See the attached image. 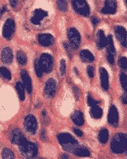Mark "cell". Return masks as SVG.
Wrapping results in <instances>:
<instances>
[{
	"instance_id": "cell-1",
	"label": "cell",
	"mask_w": 127,
	"mask_h": 159,
	"mask_svg": "<svg viewBox=\"0 0 127 159\" xmlns=\"http://www.w3.org/2000/svg\"><path fill=\"white\" fill-rule=\"evenodd\" d=\"M50 18V11L43 7H36L32 11L29 22L34 28H46V23Z\"/></svg>"
},
{
	"instance_id": "cell-2",
	"label": "cell",
	"mask_w": 127,
	"mask_h": 159,
	"mask_svg": "<svg viewBox=\"0 0 127 159\" xmlns=\"http://www.w3.org/2000/svg\"><path fill=\"white\" fill-rule=\"evenodd\" d=\"M18 151L23 158L33 159L38 157L39 154V147L36 142L31 141L26 138L18 145Z\"/></svg>"
},
{
	"instance_id": "cell-3",
	"label": "cell",
	"mask_w": 127,
	"mask_h": 159,
	"mask_svg": "<svg viewBox=\"0 0 127 159\" xmlns=\"http://www.w3.org/2000/svg\"><path fill=\"white\" fill-rule=\"evenodd\" d=\"M56 139L62 148L67 152H71L79 145V141L71 134L68 132L59 133L56 135Z\"/></svg>"
},
{
	"instance_id": "cell-4",
	"label": "cell",
	"mask_w": 127,
	"mask_h": 159,
	"mask_svg": "<svg viewBox=\"0 0 127 159\" xmlns=\"http://www.w3.org/2000/svg\"><path fill=\"white\" fill-rule=\"evenodd\" d=\"M111 150L115 154H123L127 150V135L125 134H117L111 141Z\"/></svg>"
},
{
	"instance_id": "cell-5",
	"label": "cell",
	"mask_w": 127,
	"mask_h": 159,
	"mask_svg": "<svg viewBox=\"0 0 127 159\" xmlns=\"http://www.w3.org/2000/svg\"><path fill=\"white\" fill-rule=\"evenodd\" d=\"M22 125L24 131L29 135H35L38 133L39 123H38V118L35 115L32 113L26 115L23 118Z\"/></svg>"
},
{
	"instance_id": "cell-6",
	"label": "cell",
	"mask_w": 127,
	"mask_h": 159,
	"mask_svg": "<svg viewBox=\"0 0 127 159\" xmlns=\"http://www.w3.org/2000/svg\"><path fill=\"white\" fill-rule=\"evenodd\" d=\"M16 23L13 17H8L2 25L1 35L6 41H11L15 34Z\"/></svg>"
},
{
	"instance_id": "cell-7",
	"label": "cell",
	"mask_w": 127,
	"mask_h": 159,
	"mask_svg": "<svg viewBox=\"0 0 127 159\" xmlns=\"http://www.w3.org/2000/svg\"><path fill=\"white\" fill-rule=\"evenodd\" d=\"M38 62L44 70L45 75L50 74L55 67V59L54 57L49 52H42L39 57H38Z\"/></svg>"
},
{
	"instance_id": "cell-8",
	"label": "cell",
	"mask_w": 127,
	"mask_h": 159,
	"mask_svg": "<svg viewBox=\"0 0 127 159\" xmlns=\"http://www.w3.org/2000/svg\"><path fill=\"white\" fill-rule=\"evenodd\" d=\"M67 36L68 39V44L72 51H76L81 45V35L75 28H70L68 29Z\"/></svg>"
},
{
	"instance_id": "cell-9",
	"label": "cell",
	"mask_w": 127,
	"mask_h": 159,
	"mask_svg": "<svg viewBox=\"0 0 127 159\" xmlns=\"http://www.w3.org/2000/svg\"><path fill=\"white\" fill-rule=\"evenodd\" d=\"M57 91V82L53 77L48 78L45 80L44 87H43V93L45 98L51 99L55 97Z\"/></svg>"
},
{
	"instance_id": "cell-10",
	"label": "cell",
	"mask_w": 127,
	"mask_h": 159,
	"mask_svg": "<svg viewBox=\"0 0 127 159\" xmlns=\"http://www.w3.org/2000/svg\"><path fill=\"white\" fill-rule=\"evenodd\" d=\"M72 6L77 14L87 17L90 15V8L86 0H72Z\"/></svg>"
},
{
	"instance_id": "cell-11",
	"label": "cell",
	"mask_w": 127,
	"mask_h": 159,
	"mask_svg": "<svg viewBox=\"0 0 127 159\" xmlns=\"http://www.w3.org/2000/svg\"><path fill=\"white\" fill-rule=\"evenodd\" d=\"M14 52L10 46H3L0 49V61L3 64L11 65L14 62Z\"/></svg>"
},
{
	"instance_id": "cell-12",
	"label": "cell",
	"mask_w": 127,
	"mask_h": 159,
	"mask_svg": "<svg viewBox=\"0 0 127 159\" xmlns=\"http://www.w3.org/2000/svg\"><path fill=\"white\" fill-rule=\"evenodd\" d=\"M37 41L40 46L48 48V47H51L52 45H54L55 39L53 34L44 32V33H39L37 35Z\"/></svg>"
},
{
	"instance_id": "cell-13",
	"label": "cell",
	"mask_w": 127,
	"mask_h": 159,
	"mask_svg": "<svg viewBox=\"0 0 127 159\" xmlns=\"http://www.w3.org/2000/svg\"><path fill=\"white\" fill-rule=\"evenodd\" d=\"M27 137L24 134V133L19 128H12L10 132V134H9L10 141L12 145H15V146H18Z\"/></svg>"
},
{
	"instance_id": "cell-14",
	"label": "cell",
	"mask_w": 127,
	"mask_h": 159,
	"mask_svg": "<svg viewBox=\"0 0 127 159\" xmlns=\"http://www.w3.org/2000/svg\"><path fill=\"white\" fill-rule=\"evenodd\" d=\"M20 77H21V81L25 87L27 93L29 95H31L33 91V80L29 73L26 69H21L20 72Z\"/></svg>"
},
{
	"instance_id": "cell-15",
	"label": "cell",
	"mask_w": 127,
	"mask_h": 159,
	"mask_svg": "<svg viewBox=\"0 0 127 159\" xmlns=\"http://www.w3.org/2000/svg\"><path fill=\"white\" fill-rule=\"evenodd\" d=\"M107 43L106 45L107 60L110 64H113L115 56H116V51H115V47H114V45H113V37L111 35H108L107 37Z\"/></svg>"
},
{
	"instance_id": "cell-16",
	"label": "cell",
	"mask_w": 127,
	"mask_h": 159,
	"mask_svg": "<svg viewBox=\"0 0 127 159\" xmlns=\"http://www.w3.org/2000/svg\"><path fill=\"white\" fill-rule=\"evenodd\" d=\"M118 4L116 0H105L104 6L101 10V12L105 15H113L116 13Z\"/></svg>"
},
{
	"instance_id": "cell-17",
	"label": "cell",
	"mask_w": 127,
	"mask_h": 159,
	"mask_svg": "<svg viewBox=\"0 0 127 159\" xmlns=\"http://www.w3.org/2000/svg\"><path fill=\"white\" fill-rule=\"evenodd\" d=\"M114 33L117 39L123 46H127V33L125 28L121 26L114 27Z\"/></svg>"
},
{
	"instance_id": "cell-18",
	"label": "cell",
	"mask_w": 127,
	"mask_h": 159,
	"mask_svg": "<svg viewBox=\"0 0 127 159\" xmlns=\"http://www.w3.org/2000/svg\"><path fill=\"white\" fill-rule=\"evenodd\" d=\"M107 121H108V123L113 127H117L119 124V111L115 105H112L110 107Z\"/></svg>"
},
{
	"instance_id": "cell-19",
	"label": "cell",
	"mask_w": 127,
	"mask_h": 159,
	"mask_svg": "<svg viewBox=\"0 0 127 159\" xmlns=\"http://www.w3.org/2000/svg\"><path fill=\"white\" fill-rule=\"evenodd\" d=\"M99 74L102 87L105 91H107L108 88H109V75H108V73H107L105 68L101 67L99 69Z\"/></svg>"
},
{
	"instance_id": "cell-20",
	"label": "cell",
	"mask_w": 127,
	"mask_h": 159,
	"mask_svg": "<svg viewBox=\"0 0 127 159\" xmlns=\"http://www.w3.org/2000/svg\"><path fill=\"white\" fill-rule=\"evenodd\" d=\"M79 57L82 60V62H86V63H91L95 61V57L92 54V52L89 50H81L79 52Z\"/></svg>"
},
{
	"instance_id": "cell-21",
	"label": "cell",
	"mask_w": 127,
	"mask_h": 159,
	"mask_svg": "<svg viewBox=\"0 0 127 159\" xmlns=\"http://www.w3.org/2000/svg\"><path fill=\"white\" fill-rule=\"evenodd\" d=\"M107 43V39L105 36L104 31L100 29L96 34V45H97V48L103 49L104 47H106Z\"/></svg>"
},
{
	"instance_id": "cell-22",
	"label": "cell",
	"mask_w": 127,
	"mask_h": 159,
	"mask_svg": "<svg viewBox=\"0 0 127 159\" xmlns=\"http://www.w3.org/2000/svg\"><path fill=\"white\" fill-rule=\"evenodd\" d=\"M15 91H16V93H17L19 99L21 101L26 100V93H27V91L25 89V87L23 86V84H22V82H21V80H17V81L15 82Z\"/></svg>"
},
{
	"instance_id": "cell-23",
	"label": "cell",
	"mask_w": 127,
	"mask_h": 159,
	"mask_svg": "<svg viewBox=\"0 0 127 159\" xmlns=\"http://www.w3.org/2000/svg\"><path fill=\"white\" fill-rule=\"evenodd\" d=\"M72 122L76 125V126H79L81 127L85 123V117H84V114H83L82 111H76L71 116Z\"/></svg>"
},
{
	"instance_id": "cell-24",
	"label": "cell",
	"mask_w": 127,
	"mask_h": 159,
	"mask_svg": "<svg viewBox=\"0 0 127 159\" xmlns=\"http://www.w3.org/2000/svg\"><path fill=\"white\" fill-rule=\"evenodd\" d=\"M72 154H74L77 157H89L90 155V150L85 146L84 145H78L72 152Z\"/></svg>"
},
{
	"instance_id": "cell-25",
	"label": "cell",
	"mask_w": 127,
	"mask_h": 159,
	"mask_svg": "<svg viewBox=\"0 0 127 159\" xmlns=\"http://www.w3.org/2000/svg\"><path fill=\"white\" fill-rule=\"evenodd\" d=\"M15 58L17 61L18 64L21 66H26L28 62V55L26 52H23L22 50H18L15 54Z\"/></svg>"
},
{
	"instance_id": "cell-26",
	"label": "cell",
	"mask_w": 127,
	"mask_h": 159,
	"mask_svg": "<svg viewBox=\"0 0 127 159\" xmlns=\"http://www.w3.org/2000/svg\"><path fill=\"white\" fill-rule=\"evenodd\" d=\"M0 77L2 79L5 80L7 81H11L13 75H12V73L11 70L8 67L4 65L0 66Z\"/></svg>"
},
{
	"instance_id": "cell-27",
	"label": "cell",
	"mask_w": 127,
	"mask_h": 159,
	"mask_svg": "<svg viewBox=\"0 0 127 159\" xmlns=\"http://www.w3.org/2000/svg\"><path fill=\"white\" fill-rule=\"evenodd\" d=\"M90 115L93 119H100V118H102L103 115V109L100 107L98 104L91 106L90 110Z\"/></svg>"
},
{
	"instance_id": "cell-28",
	"label": "cell",
	"mask_w": 127,
	"mask_h": 159,
	"mask_svg": "<svg viewBox=\"0 0 127 159\" xmlns=\"http://www.w3.org/2000/svg\"><path fill=\"white\" fill-rule=\"evenodd\" d=\"M33 69H34L35 75L37 76L38 79H42L44 77L45 73H44V70L42 69L40 63L38 62V58L34 59V62H33Z\"/></svg>"
},
{
	"instance_id": "cell-29",
	"label": "cell",
	"mask_w": 127,
	"mask_h": 159,
	"mask_svg": "<svg viewBox=\"0 0 127 159\" xmlns=\"http://www.w3.org/2000/svg\"><path fill=\"white\" fill-rule=\"evenodd\" d=\"M0 157H1V158L5 159L15 158V157H16L15 155L14 152H13L11 148H8V147H3V148L1 149Z\"/></svg>"
},
{
	"instance_id": "cell-30",
	"label": "cell",
	"mask_w": 127,
	"mask_h": 159,
	"mask_svg": "<svg viewBox=\"0 0 127 159\" xmlns=\"http://www.w3.org/2000/svg\"><path fill=\"white\" fill-rule=\"evenodd\" d=\"M109 138V133L107 128H103L101 131L99 132L98 134V139H99L100 143L102 144H106Z\"/></svg>"
},
{
	"instance_id": "cell-31",
	"label": "cell",
	"mask_w": 127,
	"mask_h": 159,
	"mask_svg": "<svg viewBox=\"0 0 127 159\" xmlns=\"http://www.w3.org/2000/svg\"><path fill=\"white\" fill-rule=\"evenodd\" d=\"M56 5L60 11L62 12L68 11V0H56Z\"/></svg>"
},
{
	"instance_id": "cell-32",
	"label": "cell",
	"mask_w": 127,
	"mask_h": 159,
	"mask_svg": "<svg viewBox=\"0 0 127 159\" xmlns=\"http://www.w3.org/2000/svg\"><path fill=\"white\" fill-rule=\"evenodd\" d=\"M120 80L124 91L127 92V75L125 73H120Z\"/></svg>"
},
{
	"instance_id": "cell-33",
	"label": "cell",
	"mask_w": 127,
	"mask_h": 159,
	"mask_svg": "<svg viewBox=\"0 0 127 159\" xmlns=\"http://www.w3.org/2000/svg\"><path fill=\"white\" fill-rule=\"evenodd\" d=\"M119 66L120 69L127 72V57H122L119 59Z\"/></svg>"
},
{
	"instance_id": "cell-34",
	"label": "cell",
	"mask_w": 127,
	"mask_h": 159,
	"mask_svg": "<svg viewBox=\"0 0 127 159\" xmlns=\"http://www.w3.org/2000/svg\"><path fill=\"white\" fill-rule=\"evenodd\" d=\"M60 74L61 75H64L67 72V64H66L65 59H62L61 62H60Z\"/></svg>"
},
{
	"instance_id": "cell-35",
	"label": "cell",
	"mask_w": 127,
	"mask_h": 159,
	"mask_svg": "<svg viewBox=\"0 0 127 159\" xmlns=\"http://www.w3.org/2000/svg\"><path fill=\"white\" fill-rule=\"evenodd\" d=\"M87 104H88L90 107H91V106H94V105H96V104H99V101L93 98V97L90 94H88L87 95Z\"/></svg>"
},
{
	"instance_id": "cell-36",
	"label": "cell",
	"mask_w": 127,
	"mask_h": 159,
	"mask_svg": "<svg viewBox=\"0 0 127 159\" xmlns=\"http://www.w3.org/2000/svg\"><path fill=\"white\" fill-rule=\"evenodd\" d=\"M87 75L90 78H93L95 76V68L92 65H90L87 67Z\"/></svg>"
},
{
	"instance_id": "cell-37",
	"label": "cell",
	"mask_w": 127,
	"mask_h": 159,
	"mask_svg": "<svg viewBox=\"0 0 127 159\" xmlns=\"http://www.w3.org/2000/svg\"><path fill=\"white\" fill-rule=\"evenodd\" d=\"M63 46H64V48H65L66 52H67V53L68 54L69 57H72V54H71V52H72V48L70 47V45H69L68 43H67V42H63Z\"/></svg>"
},
{
	"instance_id": "cell-38",
	"label": "cell",
	"mask_w": 127,
	"mask_h": 159,
	"mask_svg": "<svg viewBox=\"0 0 127 159\" xmlns=\"http://www.w3.org/2000/svg\"><path fill=\"white\" fill-rule=\"evenodd\" d=\"M39 138L41 139L42 141H46L47 140V134H46V131L45 129H42L41 132H40V135H39Z\"/></svg>"
},
{
	"instance_id": "cell-39",
	"label": "cell",
	"mask_w": 127,
	"mask_h": 159,
	"mask_svg": "<svg viewBox=\"0 0 127 159\" xmlns=\"http://www.w3.org/2000/svg\"><path fill=\"white\" fill-rule=\"evenodd\" d=\"M9 3H10V5L13 9H15V8L18 6V3H19V0H9Z\"/></svg>"
},
{
	"instance_id": "cell-40",
	"label": "cell",
	"mask_w": 127,
	"mask_h": 159,
	"mask_svg": "<svg viewBox=\"0 0 127 159\" xmlns=\"http://www.w3.org/2000/svg\"><path fill=\"white\" fill-rule=\"evenodd\" d=\"M72 91H73V93L75 94L76 99H79V95H80V92H79V89L77 87H73L72 88Z\"/></svg>"
},
{
	"instance_id": "cell-41",
	"label": "cell",
	"mask_w": 127,
	"mask_h": 159,
	"mask_svg": "<svg viewBox=\"0 0 127 159\" xmlns=\"http://www.w3.org/2000/svg\"><path fill=\"white\" fill-rule=\"evenodd\" d=\"M7 11V6L6 5H3L2 7H0V19L4 16V13Z\"/></svg>"
},
{
	"instance_id": "cell-42",
	"label": "cell",
	"mask_w": 127,
	"mask_h": 159,
	"mask_svg": "<svg viewBox=\"0 0 127 159\" xmlns=\"http://www.w3.org/2000/svg\"><path fill=\"white\" fill-rule=\"evenodd\" d=\"M73 133L77 136H79V137H82L83 136V132L80 129H79V128H73Z\"/></svg>"
},
{
	"instance_id": "cell-43",
	"label": "cell",
	"mask_w": 127,
	"mask_h": 159,
	"mask_svg": "<svg viewBox=\"0 0 127 159\" xmlns=\"http://www.w3.org/2000/svg\"><path fill=\"white\" fill-rule=\"evenodd\" d=\"M91 23H92L94 27H96V25L99 23V19L97 17H96V16H92V17H91Z\"/></svg>"
},
{
	"instance_id": "cell-44",
	"label": "cell",
	"mask_w": 127,
	"mask_h": 159,
	"mask_svg": "<svg viewBox=\"0 0 127 159\" xmlns=\"http://www.w3.org/2000/svg\"><path fill=\"white\" fill-rule=\"evenodd\" d=\"M121 100L123 102V104H127V92L125 91V93L122 95V97H121Z\"/></svg>"
},
{
	"instance_id": "cell-45",
	"label": "cell",
	"mask_w": 127,
	"mask_h": 159,
	"mask_svg": "<svg viewBox=\"0 0 127 159\" xmlns=\"http://www.w3.org/2000/svg\"><path fill=\"white\" fill-rule=\"evenodd\" d=\"M70 157H69L67 153H63L62 156H61V158H69Z\"/></svg>"
},
{
	"instance_id": "cell-46",
	"label": "cell",
	"mask_w": 127,
	"mask_h": 159,
	"mask_svg": "<svg viewBox=\"0 0 127 159\" xmlns=\"http://www.w3.org/2000/svg\"><path fill=\"white\" fill-rule=\"evenodd\" d=\"M125 3H126V5H127V0H125Z\"/></svg>"
},
{
	"instance_id": "cell-47",
	"label": "cell",
	"mask_w": 127,
	"mask_h": 159,
	"mask_svg": "<svg viewBox=\"0 0 127 159\" xmlns=\"http://www.w3.org/2000/svg\"><path fill=\"white\" fill-rule=\"evenodd\" d=\"M126 153H127V150H126Z\"/></svg>"
},
{
	"instance_id": "cell-48",
	"label": "cell",
	"mask_w": 127,
	"mask_h": 159,
	"mask_svg": "<svg viewBox=\"0 0 127 159\" xmlns=\"http://www.w3.org/2000/svg\"><path fill=\"white\" fill-rule=\"evenodd\" d=\"M23 1H25V0H23Z\"/></svg>"
}]
</instances>
